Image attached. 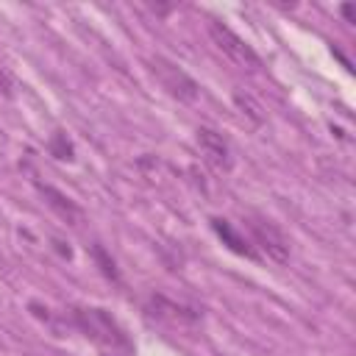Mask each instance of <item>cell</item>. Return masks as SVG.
I'll return each instance as SVG.
<instances>
[{"label": "cell", "mask_w": 356, "mask_h": 356, "mask_svg": "<svg viewBox=\"0 0 356 356\" xmlns=\"http://www.w3.org/2000/svg\"><path fill=\"white\" fill-rule=\"evenodd\" d=\"M342 17H345L348 22H353V6H342Z\"/></svg>", "instance_id": "13"}, {"label": "cell", "mask_w": 356, "mask_h": 356, "mask_svg": "<svg viewBox=\"0 0 356 356\" xmlns=\"http://www.w3.org/2000/svg\"><path fill=\"white\" fill-rule=\"evenodd\" d=\"M234 100H236V103H239V106L248 111V117H250L253 122H261V114H259L261 108H259V106H256V103H253L248 95H239V92H236V95H234Z\"/></svg>", "instance_id": "11"}, {"label": "cell", "mask_w": 356, "mask_h": 356, "mask_svg": "<svg viewBox=\"0 0 356 356\" xmlns=\"http://www.w3.org/2000/svg\"><path fill=\"white\" fill-rule=\"evenodd\" d=\"M150 72L156 75V81L161 83V89H167V95H172L175 100H181V103L197 100L200 86L195 83L192 75H186V72H184L178 64H172L170 58H164V56L150 58Z\"/></svg>", "instance_id": "3"}, {"label": "cell", "mask_w": 356, "mask_h": 356, "mask_svg": "<svg viewBox=\"0 0 356 356\" xmlns=\"http://www.w3.org/2000/svg\"><path fill=\"white\" fill-rule=\"evenodd\" d=\"M206 28H209V39L214 42V47H217L234 67H239V70H259V67H261L256 50H253L236 31H231L225 22L209 19Z\"/></svg>", "instance_id": "2"}, {"label": "cell", "mask_w": 356, "mask_h": 356, "mask_svg": "<svg viewBox=\"0 0 356 356\" xmlns=\"http://www.w3.org/2000/svg\"><path fill=\"white\" fill-rule=\"evenodd\" d=\"M197 145H200V153L203 159L217 170V172H228L234 167V159H231V147L228 142L211 131V128H197Z\"/></svg>", "instance_id": "5"}, {"label": "cell", "mask_w": 356, "mask_h": 356, "mask_svg": "<svg viewBox=\"0 0 356 356\" xmlns=\"http://www.w3.org/2000/svg\"><path fill=\"white\" fill-rule=\"evenodd\" d=\"M92 256L97 259V264H100V270H103V275H106V278H111V281H117V278H120V273H117V267H114V259H108V256H106V250H103L100 245H92Z\"/></svg>", "instance_id": "10"}, {"label": "cell", "mask_w": 356, "mask_h": 356, "mask_svg": "<svg viewBox=\"0 0 356 356\" xmlns=\"http://www.w3.org/2000/svg\"><path fill=\"white\" fill-rule=\"evenodd\" d=\"M72 317H75V325L86 337H92L95 342H100V345H106L111 350H117V348L131 350V342H128L125 331L120 328V323L108 312H103V309H75Z\"/></svg>", "instance_id": "1"}, {"label": "cell", "mask_w": 356, "mask_h": 356, "mask_svg": "<svg viewBox=\"0 0 356 356\" xmlns=\"http://www.w3.org/2000/svg\"><path fill=\"white\" fill-rule=\"evenodd\" d=\"M39 192H42L44 203H47L64 222H70V225H81V222H83V211L75 206L72 197H67L64 192H58V189L50 186V184H39Z\"/></svg>", "instance_id": "7"}, {"label": "cell", "mask_w": 356, "mask_h": 356, "mask_svg": "<svg viewBox=\"0 0 356 356\" xmlns=\"http://www.w3.org/2000/svg\"><path fill=\"white\" fill-rule=\"evenodd\" d=\"M0 92H3V95H8V92H11V78H8L3 70H0Z\"/></svg>", "instance_id": "12"}, {"label": "cell", "mask_w": 356, "mask_h": 356, "mask_svg": "<svg viewBox=\"0 0 356 356\" xmlns=\"http://www.w3.org/2000/svg\"><path fill=\"white\" fill-rule=\"evenodd\" d=\"M211 225H214L217 236H220V239H222L234 253L248 256V259H256V250L248 245V239H245V236H239V234L231 228V222H228V220H211Z\"/></svg>", "instance_id": "8"}, {"label": "cell", "mask_w": 356, "mask_h": 356, "mask_svg": "<svg viewBox=\"0 0 356 356\" xmlns=\"http://www.w3.org/2000/svg\"><path fill=\"white\" fill-rule=\"evenodd\" d=\"M50 153L56 156V159H72V145H70V139H67V134H53V139H50Z\"/></svg>", "instance_id": "9"}, {"label": "cell", "mask_w": 356, "mask_h": 356, "mask_svg": "<svg viewBox=\"0 0 356 356\" xmlns=\"http://www.w3.org/2000/svg\"><path fill=\"white\" fill-rule=\"evenodd\" d=\"M248 228L253 234V242L267 253V259L284 264L289 261V239L284 236V231L273 222V220H264V217H250L248 220Z\"/></svg>", "instance_id": "4"}, {"label": "cell", "mask_w": 356, "mask_h": 356, "mask_svg": "<svg viewBox=\"0 0 356 356\" xmlns=\"http://www.w3.org/2000/svg\"><path fill=\"white\" fill-rule=\"evenodd\" d=\"M150 312L159 320H167L172 325H192V323L200 320V312H195V309H189L184 303H175V300H170L164 295H153L150 298Z\"/></svg>", "instance_id": "6"}]
</instances>
